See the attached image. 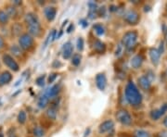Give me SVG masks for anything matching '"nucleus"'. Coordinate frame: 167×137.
Segmentation results:
<instances>
[{
  "label": "nucleus",
  "instance_id": "obj_1",
  "mask_svg": "<svg viewBox=\"0 0 167 137\" xmlns=\"http://www.w3.org/2000/svg\"><path fill=\"white\" fill-rule=\"evenodd\" d=\"M125 95H126V99L128 100V102L130 104L138 105L141 103V100H142V98H141V95L134 83H129L128 85L126 86Z\"/></svg>",
  "mask_w": 167,
  "mask_h": 137
},
{
  "label": "nucleus",
  "instance_id": "obj_2",
  "mask_svg": "<svg viewBox=\"0 0 167 137\" xmlns=\"http://www.w3.org/2000/svg\"><path fill=\"white\" fill-rule=\"evenodd\" d=\"M116 118L120 122H122L124 125H129L132 122V119H131L129 113L125 110H119L116 113Z\"/></svg>",
  "mask_w": 167,
  "mask_h": 137
},
{
  "label": "nucleus",
  "instance_id": "obj_3",
  "mask_svg": "<svg viewBox=\"0 0 167 137\" xmlns=\"http://www.w3.org/2000/svg\"><path fill=\"white\" fill-rule=\"evenodd\" d=\"M136 33L134 32L127 33L123 39V42L126 47H134V45L136 44Z\"/></svg>",
  "mask_w": 167,
  "mask_h": 137
},
{
  "label": "nucleus",
  "instance_id": "obj_4",
  "mask_svg": "<svg viewBox=\"0 0 167 137\" xmlns=\"http://www.w3.org/2000/svg\"><path fill=\"white\" fill-rule=\"evenodd\" d=\"M20 45L24 49H27L32 47L33 45V38L28 34H24L20 39Z\"/></svg>",
  "mask_w": 167,
  "mask_h": 137
},
{
  "label": "nucleus",
  "instance_id": "obj_5",
  "mask_svg": "<svg viewBox=\"0 0 167 137\" xmlns=\"http://www.w3.org/2000/svg\"><path fill=\"white\" fill-rule=\"evenodd\" d=\"M113 127L114 124L111 120H107L103 122L102 124L100 125L99 127V133L100 134H105V133H108V131L113 130Z\"/></svg>",
  "mask_w": 167,
  "mask_h": 137
},
{
  "label": "nucleus",
  "instance_id": "obj_6",
  "mask_svg": "<svg viewBox=\"0 0 167 137\" xmlns=\"http://www.w3.org/2000/svg\"><path fill=\"white\" fill-rule=\"evenodd\" d=\"M96 82H97V85L100 90L105 89L106 84H107V80H106V77L104 74L100 73V74L97 75V77H96Z\"/></svg>",
  "mask_w": 167,
  "mask_h": 137
},
{
  "label": "nucleus",
  "instance_id": "obj_7",
  "mask_svg": "<svg viewBox=\"0 0 167 137\" xmlns=\"http://www.w3.org/2000/svg\"><path fill=\"white\" fill-rule=\"evenodd\" d=\"M4 62L5 64H7V66H8L9 68L11 70H18V65L17 63L14 61L12 59L11 57H9L8 55H5L4 56Z\"/></svg>",
  "mask_w": 167,
  "mask_h": 137
},
{
  "label": "nucleus",
  "instance_id": "obj_8",
  "mask_svg": "<svg viewBox=\"0 0 167 137\" xmlns=\"http://www.w3.org/2000/svg\"><path fill=\"white\" fill-rule=\"evenodd\" d=\"M73 47L71 43H67L64 45L63 47V58H69L73 54Z\"/></svg>",
  "mask_w": 167,
  "mask_h": 137
},
{
  "label": "nucleus",
  "instance_id": "obj_9",
  "mask_svg": "<svg viewBox=\"0 0 167 137\" xmlns=\"http://www.w3.org/2000/svg\"><path fill=\"white\" fill-rule=\"evenodd\" d=\"M125 19L130 23H136L138 21V16L135 11H128L125 14Z\"/></svg>",
  "mask_w": 167,
  "mask_h": 137
},
{
  "label": "nucleus",
  "instance_id": "obj_10",
  "mask_svg": "<svg viewBox=\"0 0 167 137\" xmlns=\"http://www.w3.org/2000/svg\"><path fill=\"white\" fill-rule=\"evenodd\" d=\"M28 28H29L30 33H32L33 35H35V36L39 35L40 31H41V28H40V24L39 23H34V24L28 25Z\"/></svg>",
  "mask_w": 167,
  "mask_h": 137
},
{
  "label": "nucleus",
  "instance_id": "obj_11",
  "mask_svg": "<svg viewBox=\"0 0 167 137\" xmlns=\"http://www.w3.org/2000/svg\"><path fill=\"white\" fill-rule=\"evenodd\" d=\"M45 17L48 18V21H52V19L55 18V15H56V8H52V7L47 8L45 9Z\"/></svg>",
  "mask_w": 167,
  "mask_h": 137
},
{
  "label": "nucleus",
  "instance_id": "obj_12",
  "mask_svg": "<svg viewBox=\"0 0 167 137\" xmlns=\"http://www.w3.org/2000/svg\"><path fill=\"white\" fill-rule=\"evenodd\" d=\"M25 21H26L28 25L34 24V23H39L38 22V18L36 17V15H34L33 13H29L27 14L26 18H25Z\"/></svg>",
  "mask_w": 167,
  "mask_h": 137
},
{
  "label": "nucleus",
  "instance_id": "obj_13",
  "mask_svg": "<svg viewBox=\"0 0 167 137\" xmlns=\"http://www.w3.org/2000/svg\"><path fill=\"white\" fill-rule=\"evenodd\" d=\"M166 108H167V106L164 105V106H163V108H161L160 109L152 111V113H151V117H152V119H154V120H158V119L160 118V117L165 112Z\"/></svg>",
  "mask_w": 167,
  "mask_h": 137
},
{
  "label": "nucleus",
  "instance_id": "obj_14",
  "mask_svg": "<svg viewBox=\"0 0 167 137\" xmlns=\"http://www.w3.org/2000/svg\"><path fill=\"white\" fill-rule=\"evenodd\" d=\"M59 85H54L50 89H48L47 93H45V95H47L48 98H51L52 96H55L59 93Z\"/></svg>",
  "mask_w": 167,
  "mask_h": 137
},
{
  "label": "nucleus",
  "instance_id": "obj_15",
  "mask_svg": "<svg viewBox=\"0 0 167 137\" xmlns=\"http://www.w3.org/2000/svg\"><path fill=\"white\" fill-rule=\"evenodd\" d=\"M11 80V75L8 72H3L2 74H0V85L8 83L9 81Z\"/></svg>",
  "mask_w": 167,
  "mask_h": 137
},
{
  "label": "nucleus",
  "instance_id": "obj_16",
  "mask_svg": "<svg viewBox=\"0 0 167 137\" xmlns=\"http://www.w3.org/2000/svg\"><path fill=\"white\" fill-rule=\"evenodd\" d=\"M138 83H139L141 87H142L143 89H146V90L149 89L150 86V81L148 80V78L145 77V76H142V77L138 79Z\"/></svg>",
  "mask_w": 167,
  "mask_h": 137
},
{
  "label": "nucleus",
  "instance_id": "obj_17",
  "mask_svg": "<svg viewBox=\"0 0 167 137\" xmlns=\"http://www.w3.org/2000/svg\"><path fill=\"white\" fill-rule=\"evenodd\" d=\"M141 64H142V58L140 56H136L131 60V66H133L135 69H138V67H140Z\"/></svg>",
  "mask_w": 167,
  "mask_h": 137
},
{
  "label": "nucleus",
  "instance_id": "obj_18",
  "mask_svg": "<svg viewBox=\"0 0 167 137\" xmlns=\"http://www.w3.org/2000/svg\"><path fill=\"white\" fill-rule=\"evenodd\" d=\"M160 52L157 51L156 49H151L150 50V58L152 59V62L157 64L159 62V58H160Z\"/></svg>",
  "mask_w": 167,
  "mask_h": 137
},
{
  "label": "nucleus",
  "instance_id": "obj_19",
  "mask_svg": "<svg viewBox=\"0 0 167 137\" xmlns=\"http://www.w3.org/2000/svg\"><path fill=\"white\" fill-rule=\"evenodd\" d=\"M48 101H49V98L48 97L47 95H45L44 96H42V97L39 99L38 105H39V106H40V108H45V106L48 105Z\"/></svg>",
  "mask_w": 167,
  "mask_h": 137
},
{
  "label": "nucleus",
  "instance_id": "obj_20",
  "mask_svg": "<svg viewBox=\"0 0 167 137\" xmlns=\"http://www.w3.org/2000/svg\"><path fill=\"white\" fill-rule=\"evenodd\" d=\"M95 48L99 52H103L104 50H105V45H104L103 43H101L99 41H97V42H96V44H95Z\"/></svg>",
  "mask_w": 167,
  "mask_h": 137
},
{
  "label": "nucleus",
  "instance_id": "obj_21",
  "mask_svg": "<svg viewBox=\"0 0 167 137\" xmlns=\"http://www.w3.org/2000/svg\"><path fill=\"white\" fill-rule=\"evenodd\" d=\"M94 30L99 35H101L104 33V28L101 24H96L94 25Z\"/></svg>",
  "mask_w": 167,
  "mask_h": 137
},
{
  "label": "nucleus",
  "instance_id": "obj_22",
  "mask_svg": "<svg viewBox=\"0 0 167 137\" xmlns=\"http://www.w3.org/2000/svg\"><path fill=\"white\" fill-rule=\"evenodd\" d=\"M34 135L37 137H42V136H44V134H45L44 130L41 128V127H36V128L34 129Z\"/></svg>",
  "mask_w": 167,
  "mask_h": 137
},
{
  "label": "nucleus",
  "instance_id": "obj_23",
  "mask_svg": "<svg viewBox=\"0 0 167 137\" xmlns=\"http://www.w3.org/2000/svg\"><path fill=\"white\" fill-rule=\"evenodd\" d=\"M48 115L49 118H51V119H56V116H57V112H56V109L54 108H49L48 110Z\"/></svg>",
  "mask_w": 167,
  "mask_h": 137
},
{
  "label": "nucleus",
  "instance_id": "obj_24",
  "mask_svg": "<svg viewBox=\"0 0 167 137\" xmlns=\"http://www.w3.org/2000/svg\"><path fill=\"white\" fill-rule=\"evenodd\" d=\"M80 61H81V56L78 55V54H75L73 57V60H72L73 64L75 65V66H77L80 63Z\"/></svg>",
  "mask_w": 167,
  "mask_h": 137
},
{
  "label": "nucleus",
  "instance_id": "obj_25",
  "mask_svg": "<svg viewBox=\"0 0 167 137\" xmlns=\"http://www.w3.org/2000/svg\"><path fill=\"white\" fill-rule=\"evenodd\" d=\"M18 120H19V122H21V123L25 122V120H26V114L24 113V111H22V112L19 114Z\"/></svg>",
  "mask_w": 167,
  "mask_h": 137
},
{
  "label": "nucleus",
  "instance_id": "obj_26",
  "mask_svg": "<svg viewBox=\"0 0 167 137\" xmlns=\"http://www.w3.org/2000/svg\"><path fill=\"white\" fill-rule=\"evenodd\" d=\"M136 135V137H150L149 133H147L145 131H138Z\"/></svg>",
  "mask_w": 167,
  "mask_h": 137
},
{
  "label": "nucleus",
  "instance_id": "obj_27",
  "mask_svg": "<svg viewBox=\"0 0 167 137\" xmlns=\"http://www.w3.org/2000/svg\"><path fill=\"white\" fill-rule=\"evenodd\" d=\"M8 16H7V14L3 12V11H0V22H8Z\"/></svg>",
  "mask_w": 167,
  "mask_h": 137
},
{
  "label": "nucleus",
  "instance_id": "obj_28",
  "mask_svg": "<svg viewBox=\"0 0 167 137\" xmlns=\"http://www.w3.org/2000/svg\"><path fill=\"white\" fill-rule=\"evenodd\" d=\"M83 43H84V41H83L82 38L78 39V41H77V47H78L79 50H83Z\"/></svg>",
  "mask_w": 167,
  "mask_h": 137
},
{
  "label": "nucleus",
  "instance_id": "obj_29",
  "mask_svg": "<svg viewBox=\"0 0 167 137\" xmlns=\"http://www.w3.org/2000/svg\"><path fill=\"white\" fill-rule=\"evenodd\" d=\"M44 78H45V76H41V77H39L36 80V83H37L38 85H43L44 84Z\"/></svg>",
  "mask_w": 167,
  "mask_h": 137
},
{
  "label": "nucleus",
  "instance_id": "obj_30",
  "mask_svg": "<svg viewBox=\"0 0 167 137\" xmlns=\"http://www.w3.org/2000/svg\"><path fill=\"white\" fill-rule=\"evenodd\" d=\"M56 78H57V74H55V73H54V74H52V75H51V77H49V79H48V82H49V83H52Z\"/></svg>",
  "mask_w": 167,
  "mask_h": 137
},
{
  "label": "nucleus",
  "instance_id": "obj_31",
  "mask_svg": "<svg viewBox=\"0 0 167 137\" xmlns=\"http://www.w3.org/2000/svg\"><path fill=\"white\" fill-rule=\"evenodd\" d=\"M2 47H3V40L1 37H0V48H1Z\"/></svg>",
  "mask_w": 167,
  "mask_h": 137
},
{
  "label": "nucleus",
  "instance_id": "obj_32",
  "mask_svg": "<svg viewBox=\"0 0 167 137\" xmlns=\"http://www.w3.org/2000/svg\"><path fill=\"white\" fill-rule=\"evenodd\" d=\"M72 28H73V26L72 24H71V26L67 29V32H68V33H70V32H71V29H72Z\"/></svg>",
  "mask_w": 167,
  "mask_h": 137
},
{
  "label": "nucleus",
  "instance_id": "obj_33",
  "mask_svg": "<svg viewBox=\"0 0 167 137\" xmlns=\"http://www.w3.org/2000/svg\"><path fill=\"white\" fill-rule=\"evenodd\" d=\"M164 125H165V126L167 127V118H166V119L164 120Z\"/></svg>",
  "mask_w": 167,
  "mask_h": 137
},
{
  "label": "nucleus",
  "instance_id": "obj_34",
  "mask_svg": "<svg viewBox=\"0 0 167 137\" xmlns=\"http://www.w3.org/2000/svg\"><path fill=\"white\" fill-rule=\"evenodd\" d=\"M10 137H16V136H10Z\"/></svg>",
  "mask_w": 167,
  "mask_h": 137
}]
</instances>
